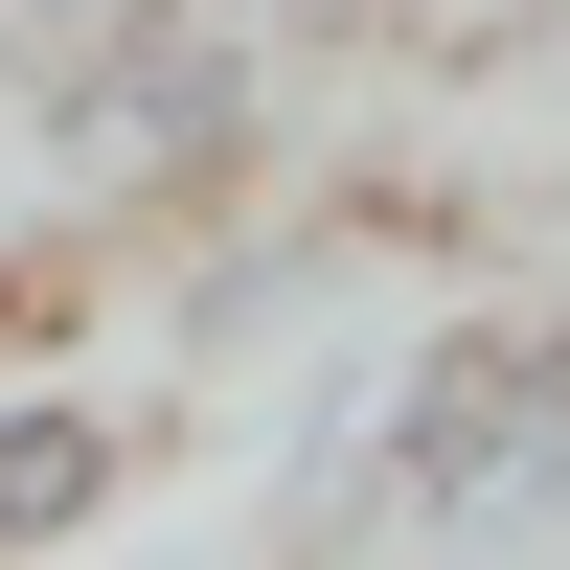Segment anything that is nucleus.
Listing matches in <instances>:
<instances>
[{"label": "nucleus", "instance_id": "1", "mask_svg": "<svg viewBox=\"0 0 570 570\" xmlns=\"http://www.w3.org/2000/svg\"><path fill=\"white\" fill-rule=\"evenodd\" d=\"M389 525L411 548H548L570 525V297H456L389 343Z\"/></svg>", "mask_w": 570, "mask_h": 570}, {"label": "nucleus", "instance_id": "2", "mask_svg": "<svg viewBox=\"0 0 570 570\" xmlns=\"http://www.w3.org/2000/svg\"><path fill=\"white\" fill-rule=\"evenodd\" d=\"M252 115H274L252 0H91V23L46 46V137H69L91 183H228Z\"/></svg>", "mask_w": 570, "mask_h": 570}, {"label": "nucleus", "instance_id": "3", "mask_svg": "<svg viewBox=\"0 0 570 570\" xmlns=\"http://www.w3.org/2000/svg\"><path fill=\"white\" fill-rule=\"evenodd\" d=\"M115 480H137V434H115L91 389H0V570L91 548V525H115Z\"/></svg>", "mask_w": 570, "mask_h": 570}]
</instances>
